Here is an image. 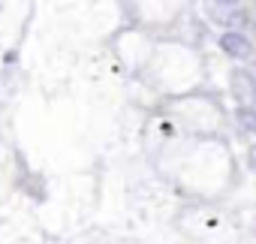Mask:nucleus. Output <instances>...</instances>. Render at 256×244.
<instances>
[{"mask_svg":"<svg viewBox=\"0 0 256 244\" xmlns=\"http://www.w3.org/2000/svg\"><path fill=\"white\" fill-rule=\"evenodd\" d=\"M232 6H238V0H211V12H214V22H229L232 16Z\"/></svg>","mask_w":256,"mask_h":244,"instance_id":"3","label":"nucleus"},{"mask_svg":"<svg viewBox=\"0 0 256 244\" xmlns=\"http://www.w3.org/2000/svg\"><path fill=\"white\" fill-rule=\"evenodd\" d=\"M220 48H223L229 58H235V60H244V58L253 54L250 40H247L244 34H238V30H226V34L220 36Z\"/></svg>","mask_w":256,"mask_h":244,"instance_id":"1","label":"nucleus"},{"mask_svg":"<svg viewBox=\"0 0 256 244\" xmlns=\"http://www.w3.org/2000/svg\"><path fill=\"white\" fill-rule=\"evenodd\" d=\"M232 88H235L238 100H241L244 106H250V100H253V82H250L244 72H235V76H232Z\"/></svg>","mask_w":256,"mask_h":244,"instance_id":"2","label":"nucleus"}]
</instances>
